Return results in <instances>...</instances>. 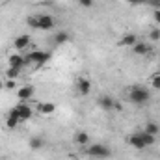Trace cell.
<instances>
[{"mask_svg": "<svg viewBox=\"0 0 160 160\" xmlns=\"http://www.w3.org/2000/svg\"><path fill=\"white\" fill-rule=\"evenodd\" d=\"M36 95V88L34 86H21L19 89H17V97H19V101L21 102H26V101H30L32 97Z\"/></svg>", "mask_w": 160, "mask_h": 160, "instance_id": "cell-5", "label": "cell"}, {"mask_svg": "<svg viewBox=\"0 0 160 160\" xmlns=\"http://www.w3.org/2000/svg\"><path fill=\"white\" fill-rule=\"evenodd\" d=\"M75 143H77V145H86V143H89V134L84 132V130L77 132V134H75Z\"/></svg>", "mask_w": 160, "mask_h": 160, "instance_id": "cell-16", "label": "cell"}, {"mask_svg": "<svg viewBox=\"0 0 160 160\" xmlns=\"http://www.w3.org/2000/svg\"><path fill=\"white\" fill-rule=\"evenodd\" d=\"M30 36H17L15 41H13V47H15V50L17 52H22V50H26L28 47H30Z\"/></svg>", "mask_w": 160, "mask_h": 160, "instance_id": "cell-7", "label": "cell"}, {"mask_svg": "<svg viewBox=\"0 0 160 160\" xmlns=\"http://www.w3.org/2000/svg\"><path fill=\"white\" fill-rule=\"evenodd\" d=\"M19 125H21V119H19L17 116H11V114H8V116H6V128L13 130V128H17Z\"/></svg>", "mask_w": 160, "mask_h": 160, "instance_id": "cell-15", "label": "cell"}, {"mask_svg": "<svg viewBox=\"0 0 160 160\" xmlns=\"http://www.w3.org/2000/svg\"><path fill=\"white\" fill-rule=\"evenodd\" d=\"M149 39L160 41V28H151L149 30Z\"/></svg>", "mask_w": 160, "mask_h": 160, "instance_id": "cell-24", "label": "cell"}, {"mask_svg": "<svg viewBox=\"0 0 160 160\" xmlns=\"http://www.w3.org/2000/svg\"><path fill=\"white\" fill-rule=\"evenodd\" d=\"M4 2H8V0H0V4H4Z\"/></svg>", "mask_w": 160, "mask_h": 160, "instance_id": "cell-32", "label": "cell"}, {"mask_svg": "<svg viewBox=\"0 0 160 160\" xmlns=\"http://www.w3.org/2000/svg\"><path fill=\"white\" fill-rule=\"evenodd\" d=\"M149 82H151V86H153L155 89H160V73H153V75L149 77Z\"/></svg>", "mask_w": 160, "mask_h": 160, "instance_id": "cell-22", "label": "cell"}, {"mask_svg": "<svg viewBox=\"0 0 160 160\" xmlns=\"http://www.w3.org/2000/svg\"><path fill=\"white\" fill-rule=\"evenodd\" d=\"M128 99L134 102V104H145V102H149L151 101V91L147 89V88H143V86H134L130 91H128Z\"/></svg>", "mask_w": 160, "mask_h": 160, "instance_id": "cell-2", "label": "cell"}, {"mask_svg": "<svg viewBox=\"0 0 160 160\" xmlns=\"http://www.w3.org/2000/svg\"><path fill=\"white\" fill-rule=\"evenodd\" d=\"M21 71L22 69H17V67H8V71H6V78L8 80H15L21 77Z\"/></svg>", "mask_w": 160, "mask_h": 160, "instance_id": "cell-19", "label": "cell"}, {"mask_svg": "<svg viewBox=\"0 0 160 160\" xmlns=\"http://www.w3.org/2000/svg\"><path fill=\"white\" fill-rule=\"evenodd\" d=\"M145 4H149L153 9H160V0H145Z\"/></svg>", "mask_w": 160, "mask_h": 160, "instance_id": "cell-26", "label": "cell"}, {"mask_svg": "<svg viewBox=\"0 0 160 160\" xmlns=\"http://www.w3.org/2000/svg\"><path fill=\"white\" fill-rule=\"evenodd\" d=\"M54 112H56L54 102H39L38 104V114H41V116H52Z\"/></svg>", "mask_w": 160, "mask_h": 160, "instance_id": "cell-10", "label": "cell"}, {"mask_svg": "<svg viewBox=\"0 0 160 160\" xmlns=\"http://www.w3.org/2000/svg\"><path fill=\"white\" fill-rule=\"evenodd\" d=\"M4 88L6 89H15L17 84H15V80H4Z\"/></svg>", "mask_w": 160, "mask_h": 160, "instance_id": "cell-25", "label": "cell"}, {"mask_svg": "<svg viewBox=\"0 0 160 160\" xmlns=\"http://www.w3.org/2000/svg\"><path fill=\"white\" fill-rule=\"evenodd\" d=\"M149 50H151V47H149L147 43H143V41H138V43L132 47V52H134L136 56H147Z\"/></svg>", "mask_w": 160, "mask_h": 160, "instance_id": "cell-12", "label": "cell"}, {"mask_svg": "<svg viewBox=\"0 0 160 160\" xmlns=\"http://www.w3.org/2000/svg\"><path fill=\"white\" fill-rule=\"evenodd\" d=\"M128 4H132V6H140V4H145V0H127Z\"/></svg>", "mask_w": 160, "mask_h": 160, "instance_id": "cell-29", "label": "cell"}, {"mask_svg": "<svg viewBox=\"0 0 160 160\" xmlns=\"http://www.w3.org/2000/svg\"><path fill=\"white\" fill-rule=\"evenodd\" d=\"M26 22H28V26H30V28H36V30H39L38 15H32V17H28V19H26Z\"/></svg>", "mask_w": 160, "mask_h": 160, "instance_id": "cell-23", "label": "cell"}, {"mask_svg": "<svg viewBox=\"0 0 160 160\" xmlns=\"http://www.w3.org/2000/svg\"><path fill=\"white\" fill-rule=\"evenodd\" d=\"M8 114H11V116H17V118L21 119V123H22V121H28L30 118H32L34 110H32V108H30L26 102H21V101H19V104H15V106H13V108H11Z\"/></svg>", "mask_w": 160, "mask_h": 160, "instance_id": "cell-3", "label": "cell"}, {"mask_svg": "<svg viewBox=\"0 0 160 160\" xmlns=\"http://www.w3.org/2000/svg\"><path fill=\"white\" fill-rule=\"evenodd\" d=\"M138 134H140L142 142L145 143V147H149V145L155 143V138H157V136H153V134H149V132H145V130H142V132H138Z\"/></svg>", "mask_w": 160, "mask_h": 160, "instance_id": "cell-18", "label": "cell"}, {"mask_svg": "<svg viewBox=\"0 0 160 160\" xmlns=\"http://www.w3.org/2000/svg\"><path fill=\"white\" fill-rule=\"evenodd\" d=\"M78 4L82 8H86V9H89L91 6H93V0H78Z\"/></svg>", "mask_w": 160, "mask_h": 160, "instance_id": "cell-27", "label": "cell"}, {"mask_svg": "<svg viewBox=\"0 0 160 160\" xmlns=\"http://www.w3.org/2000/svg\"><path fill=\"white\" fill-rule=\"evenodd\" d=\"M88 155H89L91 158L104 160V158H108V157H112V151H110V147H106V145H102V143H95V145H91V147L88 149Z\"/></svg>", "mask_w": 160, "mask_h": 160, "instance_id": "cell-4", "label": "cell"}, {"mask_svg": "<svg viewBox=\"0 0 160 160\" xmlns=\"http://www.w3.org/2000/svg\"><path fill=\"white\" fill-rule=\"evenodd\" d=\"M54 41H56L58 45H63V43L69 41V34H67V32H58V34L54 36Z\"/></svg>", "mask_w": 160, "mask_h": 160, "instance_id": "cell-21", "label": "cell"}, {"mask_svg": "<svg viewBox=\"0 0 160 160\" xmlns=\"http://www.w3.org/2000/svg\"><path fill=\"white\" fill-rule=\"evenodd\" d=\"M39 30H52L54 28V17L52 15H38Z\"/></svg>", "mask_w": 160, "mask_h": 160, "instance_id": "cell-8", "label": "cell"}, {"mask_svg": "<svg viewBox=\"0 0 160 160\" xmlns=\"http://www.w3.org/2000/svg\"><path fill=\"white\" fill-rule=\"evenodd\" d=\"M127 142H128V145H130V147H134V149H138V151L145 149V143L142 142V138H140V134H138V132H136V134H130V136L127 138Z\"/></svg>", "mask_w": 160, "mask_h": 160, "instance_id": "cell-11", "label": "cell"}, {"mask_svg": "<svg viewBox=\"0 0 160 160\" xmlns=\"http://www.w3.org/2000/svg\"><path fill=\"white\" fill-rule=\"evenodd\" d=\"M153 21L160 24V9H153Z\"/></svg>", "mask_w": 160, "mask_h": 160, "instance_id": "cell-28", "label": "cell"}, {"mask_svg": "<svg viewBox=\"0 0 160 160\" xmlns=\"http://www.w3.org/2000/svg\"><path fill=\"white\" fill-rule=\"evenodd\" d=\"M43 138L41 136H34L32 140H30V149H34V151H38V149H41L43 147Z\"/></svg>", "mask_w": 160, "mask_h": 160, "instance_id": "cell-20", "label": "cell"}, {"mask_svg": "<svg viewBox=\"0 0 160 160\" xmlns=\"http://www.w3.org/2000/svg\"><path fill=\"white\" fill-rule=\"evenodd\" d=\"M52 58V54L48 50H32L26 56V65H32L34 69H41L45 67V63Z\"/></svg>", "mask_w": 160, "mask_h": 160, "instance_id": "cell-1", "label": "cell"}, {"mask_svg": "<svg viewBox=\"0 0 160 160\" xmlns=\"http://www.w3.org/2000/svg\"><path fill=\"white\" fill-rule=\"evenodd\" d=\"M2 88H4V80L0 78V89H2Z\"/></svg>", "mask_w": 160, "mask_h": 160, "instance_id": "cell-31", "label": "cell"}, {"mask_svg": "<svg viewBox=\"0 0 160 160\" xmlns=\"http://www.w3.org/2000/svg\"><path fill=\"white\" fill-rule=\"evenodd\" d=\"M114 110H118V112H121V110H123V104L116 101V102H114Z\"/></svg>", "mask_w": 160, "mask_h": 160, "instance_id": "cell-30", "label": "cell"}, {"mask_svg": "<svg viewBox=\"0 0 160 160\" xmlns=\"http://www.w3.org/2000/svg\"><path fill=\"white\" fill-rule=\"evenodd\" d=\"M143 130H145V132H149V134H153V136H157V134L160 132V125L157 123V121H147Z\"/></svg>", "mask_w": 160, "mask_h": 160, "instance_id": "cell-17", "label": "cell"}, {"mask_svg": "<svg viewBox=\"0 0 160 160\" xmlns=\"http://www.w3.org/2000/svg\"><path fill=\"white\" fill-rule=\"evenodd\" d=\"M114 99L110 97V95H101L99 97V106L102 108V110H114Z\"/></svg>", "mask_w": 160, "mask_h": 160, "instance_id": "cell-13", "label": "cell"}, {"mask_svg": "<svg viewBox=\"0 0 160 160\" xmlns=\"http://www.w3.org/2000/svg\"><path fill=\"white\" fill-rule=\"evenodd\" d=\"M8 65L9 67H17V69H22L26 65V58L21 52H13V54L8 56Z\"/></svg>", "mask_w": 160, "mask_h": 160, "instance_id": "cell-6", "label": "cell"}, {"mask_svg": "<svg viewBox=\"0 0 160 160\" xmlns=\"http://www.w3.org/2000/svg\"><path fill=\"white\" fill-rule=\"evenodd\" d=\"M138 43V38H136V34H123V38H121V41H119V45L121 47H134Z\"/></svg>", "mask_w": 160, "mask_h": 160, "instance_id": "cell-14", "label": "cell"}, {"mask_svg": "<svg viewBox=\"0 0 160 160\" xmlns=\"http://www.w3.org/2000/svg\"><path fill=\"white\" fill-rule=\"evenodd\" d=\"M77 89H78V95L80 97H86V95H89V91H91V82L88 78H78L77 82Z\"/></svg>", "mask_w": 160, "mask_h": 160, "instance_id": "cell-9", "label": "cell"}]
</instances>
